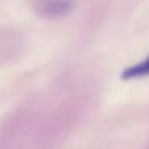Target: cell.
Wrapping results in <instances>:
<instances>
[{
  "label": "cell",
  "instance_id": "cell-1",
  "mask_svg": "<svg viewBox=\"0 0 149 149\" xmlns=\"http://www.w3.org/2000/svg\"><path fill=\"white\" fill-rule=\"evenodd\" d=\"M149 75V56L138 62L136 65H132L126 70L122 71L120 78L122 80H130V78H138V77H145Z\"/></svg>",
  "mask_w": 149,
  "mask_h": 149
}]
</instances>
